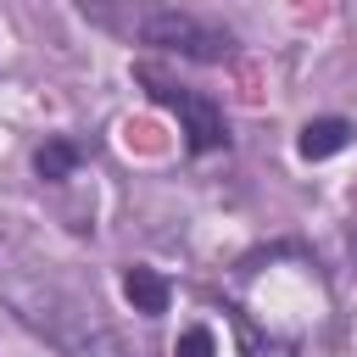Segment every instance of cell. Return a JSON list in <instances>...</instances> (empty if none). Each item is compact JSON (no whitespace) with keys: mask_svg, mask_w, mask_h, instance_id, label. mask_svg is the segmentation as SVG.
<instances>
[{"mask_svg":"<svg viewBox=\"0 0 357 357\" xmlns=\"http://www.w3.org/2000/svg\"><path fill=\"white\" fill-rule=\"evenodd\" d=\"M0 301L11 307V318L45 340L50 351L61 357H128L117 329L89 307L78 301L73 290H61L56 279H39V273H6L0 279Z\"/></svg>","mask_w":357,"mask_h":357,"instance_id":"cell-1","label":"cell"},{"mask_svg":"<svg viewBox=\"0 0 357 357\" xmlns=\"http://www.w3.org/2000/svg\"><path fill=\"white\" fill-rule=\"evenodd\" d=\"M84 17L112 28L117 39H139V45H162L173 56H190V61H229L234 39L223 28H206L201 17L190 11H173L162 0H84Z\"/></svg>","mask_w":357,"mask_h":357,"instance_id":"cell-2","label":"cell"},{"mask_svg":"<svg viewBox=\"0 0 357 357\" xmlns=\"http://www.w3.org/2000/svg\"><path fill=\"white\" fill-rule=\"evenodd\" d=\"M178 117H184V134H190V151H218L223 139H229V128H223V112L206 100V95H190V89H173V100H167Z\"/></svg>","mask_w":357,"mask_h":357,"instance_id":"cell-3","label":"cell"},{"mask_svg":"<svg viewBox=\"0 0 357 357\" xmlns=\"http://www.w3.org/2000/svg\"><path fill=\"white\" fill-rule=\"evenodd\" d=\"M351 145V123L346 117H312L307 128H301V139H296V151L307 156V162H324V156H335V151H346Z\"/></svg>","mask_w":357,"mask_h":357,"instance_id":"cell-4","label":"cell"},{"mask_svg":"<svg viewBox=\"0 0 357 357\" xmlns=\"http://www.w3.org/2000/svg\"><path fill=\"white\" fill-rule=\"evenodd\" d=\"M123 296H128L134 312H145V318L167 312V301H173V290H167V279H162L156 268H128V273H123Z\"/></svg>","mask_w":357,"mask_h":357,"instance_id":"cell-5","label":"cell"},{"mask_svg":"<svg viewBox=\"0 0 357 357\" xmlns=\"http://www.w3.org/2000/svg\"><path fill=\"white\" fill-rule=\"evenodd\" d=\"M78 156H84V151H78L73 139H45V145L33 151V167H39V178L61 184V178H67V173L78 167Z\"/></svg>","mask_w":357,"mask_h":357,"instance_id":"cell-6","label":"cell"},{"mask_svg":"<svg viewBox=\"0 0 357 357\" xmlns=\"http://www.w3.org/2000/svg\"><path fill=\"white\" fill-rule=\"evenodd\" d=\"M173 357H218V340H212V329H184L178 335V346H173Z\"/></svg>","mask_w":357,"mask_h":357,"instance_id":"cell-7","label":"cell"},{"mask_svg":"<svg viewBox=\"0 0 357 357\" xmlns=\"http://www.w3.org/2000/svg\"><path fill=\"white\" fill-rule=\"evenodd\" d=\"M245 357H296V346L290 340H251Z\"/></svg>","mask_w":357,"mask_h":357,"instance_id":"cell-8","label":"cell"}]
</instances>
